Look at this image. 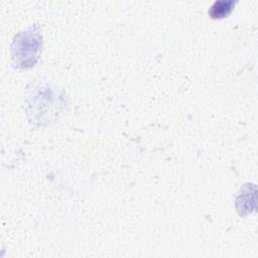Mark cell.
I'll return each mask as SVG.
<instances>
[{"instance_id": "cell-1", "label": "cell", "mask_w": 258, "mask_h": 258, "mask_svg": "<svg viewBox=\"0 0 258 258\" xmlns=\"http://www.w3.org/2000/svg\"><path fill=\"white\" fill-rule=\"evenodd\" d=\"M233 6H234L233 2H216L212 6L209 14L215 19L224 18L231 13Z\"/></svg>"}]
</instances>
